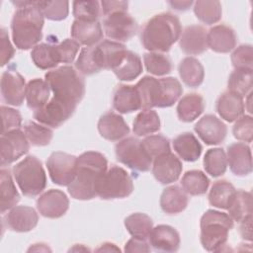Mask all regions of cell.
<instances>
[{"label": "cell", "instance_id": "cell-1", "mask_svg": "<svg viewBox=\"0 0 253 253\" xmlns=\"http://www.w3.org/2000/svg\"><path fill=\"white\" fill-rule=\"evenodd\" d=\"M18 7L11 22L12 39L19 49L35 47L42 38L44 16L38 1H12Z\"/></svg>", "mask_w": 253, "mask_h": 253}, {"label": "cell", "instance_id": "cell-2", "mask_svg": "<svg viewBox=\"0 0 253 253\" xmlns=\"http://www.w3.org/2000/svg\"><path fill=\"white\" fill-rule=\"evenodd\" d=\"M108 169L106 157L97 151H87L77 157L76 173L67 186L69 195L75 200L87 201L97 196L96 186Z\"/></svg>", "mask_w": 253, "mask_h": 253}, {"label": "cell", "instance_id": "cell-3", "mask_svg": "<svg viewBox=\"0 0 253 253\" xmlns=\"http://www.w3.org/2000/svg\"><path fill=\"white\" fill-rule=\"evenodd\" d=\"M181 33L178 17L171 13H161L146 22L140 40L144 48L150 52H167L179 40Z\"/></svg>", "mask_w": 253, "mask_h": 253}, {"label": "cell", "instance_id": "cell-4", "mask_svg": "<svg viewBox=\"0 0 253 253\" xmlns=\"http://www.w3.org/2000/svg\"><path fill=\"white\" fill-rule=\"evenodd\" d=\"M53 93V98L70 104L78 105L85 95V81L72 66H60L44 75Z\"/></svg>", "mask_w": 253, "mask_h": 253}, {"label": "cell", "instance_id": "cell-5", "mask_svg": "<svg viewBox=\"0 0 253 253\" xmlns=\"http://www.w3.org/2000/svg\"><path fill=\"white\" fill-rule=\"evenodd\" d=\"M201 244L207 251H221L225 245L233 219L229 214L208 210L201 217Z\"/></svg>", "mask_w": 253, "mask_h": 253}, {"label": "cell", "instance_id": "cell-6", "mask_svg": "<svg viewBox=\"0 0 253 253\" xmlns=\"http://www.w3.org/2000/svg\"><path fill=\"white\" fill-rule=\"evenodd\" d=\"M13 175L23 195L36 197L46 187V175L42 164L36 156L29 155L13 167Z\"/></svg>", "mask_w": 253, "mask_h": 253}, {"label": "cell", "instance_id": "cell-7", "mask_svg": "<svg viewBox=\"0 0 253 253\" xmlns=\"http://www.w3.org/2000/svg\"><path fill=\"white\" fill-rule=\"evenodd\" d=\"M133 191V183L127 172L119 166L113 165L99 179L96 192L103 200L124 199Z\"/></svg>", "mask_w": 253, "mask_h": 253}, {"label": "cell", "instance_id": "cell-8", "mask_svg": "<svg viewBox=\"0 0 253 253\" xmlns=\"http://www.w3.org/2000/svg\"><path fill=\"white\" fill-rule=\"evenodd\" d=\"M116 157L119 162L125 164L128 168L146 172L150 170L152 158L145 151L141 140L129 136L116 144Z\"/></svg>", "mask_w": 253, "mask_h": 253}, {"label": "cell", "instance_id": "cell-9", "mask_svg": "<svg viewBox=\"0 0 253 253\" xmlns=\"http://www.w3.org/2000/svg\"><path fill=\"white\" fill-rule=\"evenodd\" d=\"M106 36L114 42H126L137 32V22L127 12H116L105 17L103 21Z\"/></svg>", "mask_w": 253, "mask_h": 253}, {"label": "cell", "instance_id": "cell-10", "mask_svg": "<svg viewBox=\"0 0 253 253\" xmlns=\"http://www.w3.org/2000/svg\"><path fill=\"white\" fill-rule=\"evenodd\" d=\"M77 157L56 151L46 160V167L51 181L59 186H68L75 177Z\"/></svg>", "mask_w": 253, "mask_h": 253}, {"label": "cell", "instance_id": "cell-11", "mask_svg": "<svg viewBox=\"0 0 253 253\" xmlns=\"http://www.w3.org/2000/svg\"><path fill=\"white\" fill-rule=\"evenodd\" d=\"M1 166L9 165L29 151V140L21 129H13L1 135Z\"/></svg>", "mask_w": 253, "mask_h": 253}, {"label": "cell", "instance_id": "cell-12", "mask_svg": "<svg viewBox=\"0 0 253 253\" xmlns=\"http://www.w3.org/2000/svg\"><path fill=\"white\" fill-rule=\"evenodd\" d=\"M75 110L76 106L66 104L52 97L43 107L34 111V118L46 126L58 127L73 115Z\"/></svg>", "mask_w": 253, "mask_h": 253}, {"label": "cell", "instance_id": "cell-13", "mask_svg": "<svg viewBox=\"0 0 253 253\" xmlns=\"http://www.w3.org/2000/svg\"><path fill=\"white\" fill-rule=\"evenodd\" d=\"M69 208V200L65 193L51 189L44 192L37 200L39 212L47 218H58L64 215Z\"/></svg>", "mask_w": 253, "mask_h": 253}, {"label": "cell", "instance_id": "cell-14", "mask_svg": "<svg viewBox=\"0 0 253 253\" xmlns=\"http://www.w3.org/2000/svg\"><path fill=\"white\" fill-rule=\"evenodd\" d=\"M27 86L24 77L16 70H7L1 76V95L5 103L21 106L26 97Z\"/></svg>", "mask_w": 253, "mask_h": 253}, {"label": "cell", "instance_id": "cell-15", "mask_svg": "<svg viewBox=\"0 0 253 253\" xmlns=\"http://www.w3.org/2000/svg\"><path fill=\"white\" fill-rule=\"evenodd\" d=\"M198 136L209 145L221 143L227 133V127L224 123L214 115H206L194 127Z\"/></svg>", "mask_w": 253, "mask_h": 253}, {"label": "cell", "instance_id": "cell-16", "mask_svg": "<svg viewBox=\"0 0 253 253\" xmlns=\"http://www.w3.org/2000/svg\"><path fill=\"white\" fill-rule=\"evenodd\" d=\"M182 169V162L170 151L154 159L152 174L161 184H170L179 179Z\"/></svg>", "mask_w": 253, "mask_h": 253}, {"label": "cell", "instance_id": "cell-17", "mask_svg": "<svg viewBox=\"0 0 253 253\" xmlns=\"http://www.w3.org/2000/svg\"><path fill=\"white\" fill-rule=\"evenodd\" d=\"M208 32L203 26L191 25L185 28L179 38V45L183 52L189 55H197L205 52L208 46Z\"/></svg>", "mask_w": 253, "mask_h": 253}, {"label": "cell", "instance_id": "cell-18", "mask_svg": "<svg viewBox=\"0 0 253 253\" xmlns=\"http://www.w3.org/2000/svg\"><path fill=\"white\" fill-rule=\"evenodd\" d=\"M39 221L37 211L27 206H15L5 216L6 226L16 232H28L34 229Z\"/></svg>", "mask_w": 253, "mask_h": 253}, {"label": "cell", "instance_id": "cell-19", "mask_svg": "<svg viewBox=\"0 0 253 253\" xmlns=\"http://www.w3.org/2000/svg\"><path fill=\"white\" fill-rule=\"evenodd\" d=\"M227 163L236 176H245L252 171V155L250 147L242 142L232 143L227 147Z\"/></svg>", "mask_w": 253, "mask_h": 253}, {"label": "cell", "instance_id": "cell-20", "mask_svg": "<svg viewBox=\"0 0 253 253\" xmlns=\"http://www.w3.org/2000/svg\"><path fill=\"white\" fill-rule=\"evenodd\" d=\"M148 239L149 244L156 251L176 252L180 247V235L170 225L159 224L153 227Z\"/></svg>", "mask_w": 253, "mask_h": 253}, {"label": "cell", "instance_id": "cell-21", "mask_svg": "<svg viewBox=\"0 0 253 253\" xmlns=\"http://www.w3.org/2000/svg\"><path fill=\"white\" fill-rule=\"evenodd\" d=\"M98 130L102 137L117 141L129 133V127L119 114L108 112L101 116L98 122Z\"/></svg>", "mask_w": 253, "mask_h": 253}, {"label": "cell", "instance_id": "cell-22", "mask_svg": "<svg viewBox=\"0 0 253 253\" xmlns=\"http://www.w3.org/2000/svg\"><path fill=\"white\" fill-rule=\"evenodd\" d=\"M208 46L219 53L231 51L236 45V35L232 28L226 25H217L210 29L207 35Z\"/></svg>", "mask_w": 253, "mask_h": 253}, {"label": "cell", "instance_id": "cell-23", "mask_svg": "<svg viewBox=\"0 0 253 253\" xmlns=\"http://www.w3.org/2000/svg\"><path fill=\"white\" fill-rule=\"evenodd\" d=\"M71 37L85 46H93L103 39V30L98 21L74 20L71 26Z\"/></svg>", "mask_w": 253, "mask_h": 253}, {"label": "cell", "instance_id": "cell-24", "mask_svg": "<svg viewBox=\"0 0 253 253\" xmlns=\"http://www.w3.org/2000/svg\"><path fill=\"white\" fill-rule=\"evenodd\" d=\"M113 107L121 114H127L141 109L140 98L135 85H119L114 93Z\"/></svg>", "mask_w": 253, "mask_h": 253}, {"label": "cell", "instance_id": "cell-25", "mask_svg": "<svg viewBox=\"0 0 253 253\" xmlns=\"http://www.w3.org/2000/svg\"><path fill=\"white\" fill-rule=\"evenodd\" d=\"M216 111L221 119L232 123L244 114L243 98L236 93L226 91L216 101Z\"/></svg>", "mask_w": 253, "mask_h": 253}, {"label": "cell", "instance_id": "cell-26", "mask_svg": "<svg viewBox=\"0 0 253 253\" xmlns=\"http://www.w3.org/2000/svg\"><path fill=\"white\" fill-rule=\"evenodd\" d=\"M112 70L121 81L134 80L142 72L141 59L136 53L126 49Z\"/></svg>", "mask_w": 253, "mask_h": 253}, {"label": "cell", "instance_id": "cell-27", "mask_svg": "<svg viewBox=\"0 0 253 253\" xmlns=\"http://www.w3.org/2000/svg\"><path fill=\"white\" fill-rule=\"evenodd\" d=\"M139 98L141 109L147 110L158 107L161 97V85L159 79L152 76L142 77L135 85Z\"/></svg>", "mask_w": 253, "mask_h": 253}, {"label": "cell", "instance_id": "cell-28", "mask_svg": "<svg viewBox=\"0 0 253 253\" xmlns=\"http://www.w3.org/2000/svg\"><path fill=\"white\" fill-rule=\"evenodd\" d=\"M188 196L179 186L173 185L163 190L160 197V207L168 214H176L183 211L188 206Z\"/></svg>", "mask_w": 253, "mask_h": 253}, {"label": "cell", "instance_id": "cell-29", "mask_svg": "<svg viewBox=\"0 0 253 253\" xmlns=\"http://www.w3.org/2000/svg\"><path fill=\"white\" fill-rule=\"evenodd\" d=\"M173 148L176 153L187 162L197 161L202 154V145L191 132H183L173 139Z\"/></svg>", "mask_w": 253, "mask_h": 253}, {"label": "cell", "instance_id": "cell-30", "mask_svg": "<svg viewBox=\"0 0 253 253\" xmlns=\"http://www.w3.org/2000/svg\"><path fill=\"white\" fill-rule=\"evenodd\" d=\"M205 110L204 98L197 93L187 94L182 97L177 105V116L180 121L191 123Z\"/></svg>", "mask_w": 253, "mask_h": 253}, {"label": "cell", "instance_id": "cell-31", "mask_svg": "<svg viewBox=\"0 0 253 253\" xmlns=\"http://www.w3.org/2000/svg\"><path fill=\"white\" fill-rule=\"evenodd\" d=\"M178 71L182 81L189 87H199L204 81V67L202 63L193 56L183 58L179 63Z\"/></svg>", "mask_w": 253, "mask_h": 253}, {"label": "cell", "instance_id": "cell-32", "mask_svg": "<svg viewBox=\"0 0 253 253\" xmlns=\"http://www.w3.org/2000/svg\"><path fill=\"white\" fill-rule=\"evenodd\" d=\"M50 88L45 80L35 78L27 84L26 99L27 105L34 111L43 107L49 98Z\"/></svg>", "mask_w": 253, "mask_h": 253}, {"label": "cell", "instance_id": "cell-33", "mask_svg": "<svg viewBox=\"0 0 253 253\" xmlns=\"http://www.w3.org/2000/svg\"><path fill=\"white\" fill-rule=\"evenodd\" d=\"M0 189H1V212L14 208L20 201V194L16 189L12 176L8 169L0 170Z\"/></svg>", "mask_w": 253, "mask_h": 253}, {"label": "cell", "instance_id": "cell-34", "mask_svg": "<svg viewBox=\"0 0 253 253\" xmlns=\"http://www.w3.org/2000/svg\"><path fill=\"white\" fill-rule=\"evenodd\" d=\"M236 190L226 180H218L213 183L209 194V202L217 209L227 210Z\"/></svg>", "mask_w": 253, "mask_h": 253}, {"label": "cell", "instance_id": "cell-35", "mask_svg": "<svg viewBox=\"0 0 253 253\" xmlns=\"http://www.w3.org/2000/svg\"><path fill=\"white\" fill-rule=\"evenodd\" d=\"M125 226L132 237L147 239L153 228V221L145 213L134 212L125 218Z\"/></svg>", "mask_w": 253, "mask_h": 253}, {"label": "cell", "instance_id": "cell-36", "mask_svg": "<svg viewBox=\"0 0 253 253\" xmlns=\"http://www.w3.org/2000/svg\"><path fill=\"white\" fill-rule=\"evenodd\" d=\"M31 57L35 65L43 70L56 67L59 63L54 43L37 44L32 49Z\"/></svg>", "mask_w": 253, "mask_h": 253}, {"label": "cell", "instance_id": "cell-37", "mask_svg": "<svg viewBox=\"0 0 253 253\" xmlns=\"http://www.w3.org/2000/svg\"><path fill=\"white\" fill-rule=\"evenodd\" d=\"M160 129V119L158 114L151 110H143L137 114L133 121L132 130L137 136H144Z\"/></svg>", "mask_w": 253, "mask_h": 253}, {"label": "cell", "instance_id": "cell-38", "mask_svg": "<svg viewBox=\"0 0 253 253\" xmlns=\"http://www.w3.org/2000/svg\"><path fill=\"white\" fill-rule=\"evenodd\" d=\"M227 210H228L229 216L237 222H240L246 216L251 215L252 214L251 193L243 190L236 191Z\"/></svg>", "mask_w": 253, "mask_h": 253}, {"label": "cell", "instance_id": "cell-39", "mask_svg": "<svg viewBox=\"0 0 253 253\" xmlns=\"http://www.w3.org/2000/svg\"><path fill=\"white\" fill-rule=\"evenodd\" d=\"M183 190L191 196H201L206 194L210 186L207 175L200 170L187 171L181 180Z\"/></svg>", "mask_w": 253, "mask_h": 253}, {"label": "cell", "instance_id": "cell-40", "mask_svg": "<svg viewBox=\"0 0 253 253\" xmlns=\"http://www.w3.org/2000/svg\"><path fill=\"white\" fill-rule=\"evenodd\" d=\"M204 168L212 177L223 175L227 168V158L222 148H211L204 157Z\"/></svg>", "mask_w": 253, "mask_h": 253}, {"label": "cell", "instance_id": "cell-41", "mask_svg": "<svg viewBox=\"0 0 253 253\" xmlns=\"http://www.w3.org/2000/svg\"><path fill=\"white\" fill-rule=\"evenodd\" d=\"M253 84L252 69H235L229 76L227 86L228 91L238 94L242 98L250 93Z\"/></svg>", "mask_w": 253, "mask_h": 253}, {"label": "cell", "instance_id": "cell-42", "mask_svg": "<svg viewBox=\"0 0 253 253\" xmlns=\"http://www.w3.org/2000/svg\"><path fill=\"white\" fill-rule=\"evenodd\" d=\"M194 4V13L201 22L207 25H212L220 20L222 11L219 1L199 0Z\"/></svg>", "mask_w": 253, "mask_h": 253}, {"label": "cell", "instance_id": "cell-43", "mask_svg": "<svg viewBox=\"0 0 253 253\" xmlns=\"http://www.w3.org/2000/svg\"><path fill=\"white\" fill-rule=\"evenodd\" d=\"M161 85V97L158 108H168L174 105L183 93V88L178 79L164 77L159 79Z\"/></svg>", "mask_w": 253, "mask_h": 253}, {"label": "cell", "instance_id": "cell-44", "mask_svg": "<svg viewBox=\"0 0 253 253\" xmlns=\"http://www.w3.org/2000/svg\"><path fill=\"white\" fill-rule=\"evenodd\" d=\"M146 70L157 76H163L171 72L172 62L170 58L160 52H146L143 55Z\"/></svg>", "mask_w": 253, "mask_h": 253}, {"label": "cell", "instance_id": "cell-45", "mask_svg": "<svg viewBox=\"0 0 253 253\" xmlns=\"http://www.w3.org/2000/svg\"><path fill=\"white\" fill-rule=\"evenodd\" d=\"M24 131L29 142L34 146H45L49 144L53 135L50 128L35 122H28L24 126Z\"/></svg>", "mask_w": 253, "mask_h": 253}, {"label": "cell", "instance_id": "cell-46", "mask_svg": "<svg viewBox=\"0 0 253 253\" xmlns=\"http://www.w3.org/2000/svg\"><path fill=\"white\" fill-rule=\"evenodd\" d=\"M38 6L43 16L51 21H61L68 16L67 1H38Z\"/></svg>", "mask_w": 253, "mask_h": 253}, {"label": "cell", "instance_id": "cell-47", "mask_svg": "<svg viewBox=\"0 0 253 253\" xmlns=\"http://www.w3.org/2000/svg\"><path fill=\"white\" fill-rule=\"evenodd\" d=\"M100 2L98 1H74L73 16L80 21H98L100 17Z\"/></svg>", "mask_w": 253, "mask_h": 253}, {"label": "cell", "instance_id": "cell-48", "mask_svg": "<svg viewBox=\"0 0 253 253\" xmlns=\"http://www.w3.org/2000/svg\"><path fill=\"white\" fill-rule=\"evenodd\" d=\"M145 151L151 158H156L162 154L170 152V142L167 137L161 134L146 136L141 140Z\"/></svg>", "mask_w": 253, "mask_h": 253}, {"label": "cell", "instance_id": "cell-49", "mask_svg": "<svg viewBox=\"0 0 253 253\" xmlns=\"http://www.w3.org/2000/svg\"><path fill=\"white\" fill-rule=\"evenodd\" d=\"M231 62L235 69H252V45L241 44L231 53Z\"/></svg>", "mask_w": 253, "mask_h": 253}, {"label": "cell", "instance_id": "cell-50", "mask_svg": "<svg viewBox=\"0 0 253 253\" xmlns=\"http://www.w3.org/2000/svg\"><path fill=\"white\" fill-rule=\"evenodd\" d=\"M80 48V43L71 39H65L59 43H55L56 54L59 62L71 63Z\"/></svg>", "mask_w": 253, "mask_h": 253}, {"label": "cell", "instance_id": "cell-51", "mask_svg": "<svg viewBox=\"0 0 253 253\" xmlns=\"http://www.w3.org/2000/svg\"><path fill=\"white\" fill-rule=\"evenodd\" d=\"M233 135L236 139L251 142L253 138V119L250 116H242L238 120L232 129Z\"/></svg>", "mask_w": 253, "mask_h": 253}, {"label": "cell", "instance_id": "cell-52", "mask_svg": "<svg viewBox=\"0 0 253 253\" xmlns=\"http://www.w3.org/2000/svg\"><path fill=\"white\" fill-rule=\"evenodd\" d=\"M1 116L3 121V126H2V133H5L7 131L17 129L20 127L22 124V116L19 113V111L2 106L1 107Z\"/></svg>", "mask_w": 253, "mask_h": 253}, {"label": "cell", "instance_id": "cell-53", "mask_svg": "<svg viewBox=\"0 0 253 253\" xmlns=\"http://www.w3.org/2000/svg\"><path fill=\"white\" fill-rule=\"evenodd\" d=\"M15 49L10 42L9 36L7 31L2 28L1 29V66L7 64L10 59L14 56Z\"/></svg>", "mask_w": 253, "mask_h": 253}, {"label": "cell", "instance_id": "cell-54", "mask_svg": "<svg viewBox=\"0 0 253 253\" xmlns=\"http://www.w3.org/2000/svg\"><path fill=\"white\" fill-rule=\"evenodd\" d=\"M102 12L105 16H108L110 14L116 13V12H126L127 11V1H102Z\"/></svg>", "mask_w": 253, "mask_h": 253}, {"label": "cell", "instance_id": "cell-55", "mask_svg": "<svg viewBox=\"0 0 253 253\" xmlns=\"http://www.w3.org/2000/svg\"><path fill=\"white\" fill-rule=\"evenodd\" d=\"M150 246L146 239L132 237L125 245L126 252H149Z\"/></svg>", "mask_w": 253, "mask_h": 253}, {"label": "cell", "instance_id": "cell-56", "mask_svg": "<svg viewBox=\"0 0 253 253\" xmlns=\"http://www.w3.org/2000/svg\"><path fill=\"white\" fill-rule=\"evenodd\" d=\"M252 214L246 216L240 221L239 232L241 237L245 240L251 241L252 240Z\"/></svg>", "mask_w": 253, "mask_h": 253}, {"label": "cell", "instance_id": "cell-57", "mask_svg": "<svg viewBox=\"0 0 253 253\" xmlns=\"http://www.w3.org/2000/svg\"><path fill=\"white\" fill-rule=\"evenodd\" d=\"M171 7L178 11H186L188 10L193 4V1H169Z\"/></svg>", "mask_w": 253, "mask_h": 253}, {"label": "cell", "instance_id": "cell-58", "mask_svg": "<svg viewBox=\"0 0 253 253\" xmlns=\"http://www.w3.org/2000/svg\"><path fill=\"white\" fill-rule=\"evenodd\" d=\"M96 251L100 252V251H106V252H110V251H120V248H118L115 244L110 243V242H106L101 244V246L99 248L96 249Z\"/></svg>", "mask_w": 253, "mask_h": 253}]
</instances>
